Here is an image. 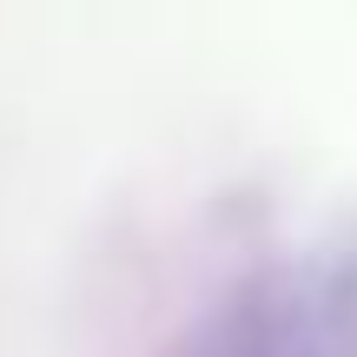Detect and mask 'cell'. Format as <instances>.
Masks as SVG:
<instances>
[{
    "mask_svg": "<svg viewBox=\"0 0 357 357\" xmlns=\"http://www.w3.org/2000/svg\"><path fill=\"white\" fill-rule=\"evenodd\" d=\"M178 357H357V245L252 278Z\"/></svg>",
    "mask_w": 357,
    "mask_h": 357,
    "instance_id": "obj_1",
    "label": "cell"
}]
</instances>
